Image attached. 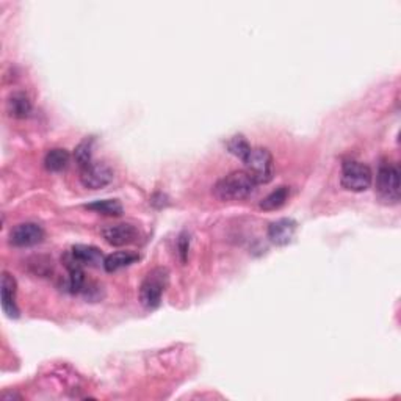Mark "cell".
<instances>
[{
  "instance_id": "cell-1",
  "label": "cell",
  "mask_w": 401,
  "mask_h": 401,
  "mask_svg": "<svg viewBox=\"0 0 401 401\" xmlns=\"http://www.w3.org/2000/svg\"><path fill=\"white\" fill-rule=\"evenodd\" d=\"M256 187L254 179L246 171H232L214 185V194L223 202L241 201L251 196Z\"/></svg>"
},
{
  "instance_id": "cell-2",
  "label": "cell",
  "mask_w": 401,
  "mask_h": 401,
  "mask_svg": "<svg viewBox=\"0 0 401 401\" xmlns=\"http://www.w3.org/2000/svg\"><path fill=\"white\" fill-rule=\"evenodd\" d=\"M246 172L257 185L268 184L275 176V160L267 148H251L243 160Z\"/></svg>"
},
{
  "instance_id": "cell-3",
  "label": "cell",
  "mask_w": 401,
  "mask_h": 401,
  "mask_svg": "<svg viewBox=\"0 0 401 401\" xmlns=\"http://www.w3.org/2000/svg\"><path fill=\"white\" fill-rule=\"evenodd\" d=\"M168 285V270L157 267L150 270L140 287V302L146 309H157Z\"/></svg>"
},
{
  "instance_id": "cell-4",
  "label": "cell",
  "mask_w": 401,
  "mask_h": 401,
  "mask_svg": "<svg viewBox=\"0 0 401 401\" xmlns=\"http://www.w3.org/2000/svg\"><path fill=\"white\" fill-rule=\"evenodd\" d=\"M376 193L385 204L400 201V168L395 163L383 162L376 172Z\"/></svg>"
},
{
  "instance_id": "cell-5",
  "label": "cell",
  "mask_w": 401,
  "mask_h": 401,
  "mask_svg": "<svg viewBox=\"0 0 401 401\" xmlns=\"http://www.w3.org/2000/svg\"><path fill=\"white\" fill-rule=\"evenodd\" d=\"M373 182V172L367 165L358 160H346L342 165V176L340 184L348 192L361 193L370 188Z\"/></svg>"
},
{
  "instance_id": "cell-6",
  "label": "cell",
  "mask_w": 401,
  "mask_h": 401,
  "mask_svg": "<svg viewBox=\"0 0 401 401\" xmlns=\"http://www.w3.org/2000/svg\"><path fill=\"white\" fill-rule=\"evenodd\" d=\"M113 180V170L104 162H92L80 170V182L89 190H101Z\"/></svg>"
},
{
  "instance_id": "cell-7",
  "label": "cell",
  "mask_w": 401,
  "mask_h": 401,
  "mask_svg": "<svg viewBox=\"0 0 401 401\" xmlns=\"http://www.w3.org/2000/svg\"><path fill=\"white\" fill-rule=\"evenodd\" d=\"M101 234L104 240L107 241L110 246H116V248L133 245L140 240V231L128 223L109 224L101 231Z\"/></svg>"
},
{
  "instance_id": "cell-8",
  "label": "cell",
  "mask_w": 401,
  "mask_h": 401,
  "mask_svg": "<svg viewBox=\"0 0 401 401\" xmlns=\"http://www.w3.org/2000/svg\"><path fill=\"white\" fill-rule=\"evenodd\" d=\"M44 240V229L36 223H21L10 232V243L18 248H30Z\"/></svg>"
},
{
  "instance_id": "cell-9",
  "label": "cell",
  "mask_w": 401,
  "mask_h": 401,
  "mask_svg": "<svg viewBox=\"0 0 401 401\" xmlns=\"http://www.w3.org/2000/svg\"><path fill=\"white\" fill-rule=\"evenodd\" d=\"M298 224L292 218H281L276 219L270 224L268 228V238L276 246H285L293 240L295 234H297Z\"/></svg>"
},
{
  "instance_id": "cell-10",
  "label": "cell",
  "mask_w": 401,
  "mask_h": 401,
  "mask_svg": "<svg viewBox=\"0 0 401 401\" xmlns=\"http://www.w3.org/2000/svg\"><path fill=\"white\" fill-rule=\"evenodd\" d=\"M16 292H18V284L10 273L2 275V289H0V297H2V309L4 312L10 317V319H18L19 317V309L16 304Z\"/></svg>"
},
{
  "instance_id": "cell-11",
  "label": "cell",
  "mask_w": 401,
  "mask_h": 401,
  "mask_svg": "<svg viewBox=\"0 0 401 401\" xmlns=\"http://www.w3.org/2000/svg\"><path fill=\"white\" fill-rule=\"evenodd\" d=\"M72 254L75 256L83 267H104V260L105 257L101 253L99 248L92 246V245H75L71 248Z\"/></svg>"
},
{
  "instance_id": "cell-12",
  "label": "cell",
  "mask_w": 401,
  "mask_h": 401,
  "mask_svg": "<svg viewBox=\"0 0 401 401\" xmlns=\"http://www.w3.org/2000/svg\"><path fill=\"white\" fill-rule=\"evenodd\" d=\"M6 110H9L10 116L16 119H24L28 118L30 113H32V102H30L26 93H13L9 97V101H6Z\"/></svg>"
},
{
  "instance_id": "cell-13",
  "label": "cell",
  "mask_w": 401,
  "mask_h": 401,
  "mask_svg": "<svg viewBox=\"0 0 401 401\" xmlns=\"http://www.w3.org/2000/svg\"><path fill=\"white\" fill-rule=\"evenodd\" d=\"M138 259H140V256L137 253L118 251V253H113L105 257L104 268L105 271H109V273H113V271H118L121 268L131 267V265L137 262Z\"/></svg>"
},
{
  "instance_id": "cell-14",
  "label": "cell",
  "mask_w": 401,
  "mask_h": 401,
  "mask_svg": "<svg viewBox=\"0 0 401 401\" xmlns=\"http://www.w3.org/2000/svg\"><path fill=\"white\" fill-rule=\"evenodd\" d=\"M71 162V154L63 148L50 149L44 157V166L52 172H60L67 168V165Z\"/></svg>"
},
{
  "instance_id": "cell-15",
  "label": "cell",
  "mask_w": 401,
  "mask_h": 401,
  "mask_svg": "<svg viewBox=\"0 0 401 401\" xmlns=\"http://www.w3.org/2000/svg\"><path fill=\"white\" fill-rule=\"evenodd\" d=\"M290 188L289 187H279L276 190L271 192L268 196L260 201V209L267 212H275L285 206V202L289 201Z\"/></svg>"
},
{
  "instance_id": "cell-16",
  "label": "cell",
  "mask_w": 401,
  "mask_h": 401,
  "mask_svg": "<svg viewBox=\"0 0 401 401\" xmlns=\"http://www.w3.org/2000/svg\"><path fill=\"white\" fill-rule=\"evenodd\" d=\"M87 209L94 210L96 214H101L105 216H119L123 215V204L118 199H101L93 204H88Z\"/></svg>"
},
{
  "instance_id": "cell-17",
  "label": "cell",
  "mask_w": 401,
  "mask_h": 401,
  "mask_svg": "<svg viewBox=\"0 0 401 401\" xmlns=\"http://www.w3.org/2000/svg\"><path fill=\"white\" fill-rule=\"evenodd\" d=\"M93 145L94 140L89 137L82 140L77 146L74 149V160L82 168H85L87 165H89L93 162Z\"/></svg>"
},
{
  "instance_id": "cell-18",
  "label": "cell",
  "mask_w": 401,
  "mask_h": 401,
  "mask_svg": "<svg viewBox=\"0 0 401 401\" xmlns=\"http://www.w3.org/2000/svg\"><path fill=\"white\" fill-rule=\"evenodd\" d=\"M226 146H228L229 153L232 155H236L237 158H240L241 162L245 160L246 155L249 154V150H251V145H249L243 135H234V137L229 138L228 143H226Z\"/></svg>"
},
{
  "instance_id": "cell-19",
  "label": "cell",
  "mask_w": 401,
  "mask_h": 401,
  "mask_svg": "<svg viewBox=\"0 0 401 401\" xmlns=\"http://www.w3.org/2000/svg\"><path fill=\"white\" fill-rule=\"evenodd\" d=\"M177 249L180 254V260L185 262L187 256H188V249H190V237H188L185 232L180 234V237L177 240Z\"/></svg>"
}]
</instances>
